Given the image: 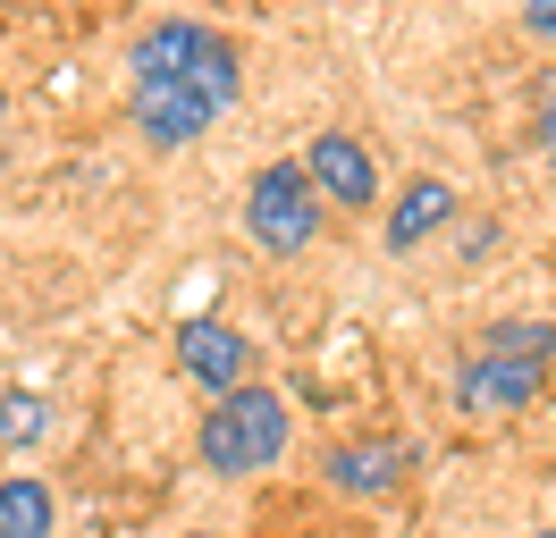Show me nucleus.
<instances>
[{
  "mask_svg": "<svg viewBox=\"0 0 556 538\" xmlns=\"http://www.w3.org/2000/svg\"><path fill=\"white\" fill-rule=\"evenodd\" d=\"M127 76H143V85H186L211 118H228L237 93H244V51H237V34L203 26V17H161V26L136 34Z\"/></svg>",
  "mask_w": 556,
  "mask_h": 538,
  "instance_id": "f257e3e1",
  "label": "nucleus"
},
{
  "mask_svg": "<svg viewBox=\"0 0 556 538\" xmlns=\"http://www.w3.org/2000/svg\"><path fill=\"white\" fill-rule=\"evenodd\" d=\"M287 437H295L287 396H278V387H237V396H219L203 412L194 446H203L211 479H253V471H270L278 454H287Z\"/></svg>",
  "mask_w": 556,
  "mask_h": 538,
  "instance_id": "f03ea898",
  "label": "nucleus"
},
{
  "mask_svg": "<svg viewBox=\"0 0 556 538\" xmlns=\"http://www.w3.org/2000/svg\"><path fill=\"white\" fill-rule=\"evenodd\" d=\"M320 228H329V210H320L313 177H304V161H262L253 177H244V235H253L270 261L313 253Z\"/></svg>",
  "mask_w": 556,
  "mask_h": 538,
  "instance_id": "7ed1b4c3",
  "label": "nucleus"
},
{
  "mask_svg": "<svg viewBox=\"0 0 556 538\" xmlns=\"http://www.w3.org/2000/svg\"><path fill=\"white\" fill-rule=\"evenodd\" d=\"M421 446L396 430H363V437H338L329 454H320V479H329V497H354V504H380L396 497L405 479H414Z\"/></svg>",
  "mask_w": 556,
  "mask_h": 538,
  "instance_id": "20e7f679",
  "label": "nucleus"
},
{
  "mask_svg": "<svg viewBox=\"0 0 556 538\" xmlns=\"http://www.w3.org/2000/svg\"><path fill=\"white\" fill-rule=\"evenodd\" d=\"M295 161H304V177H313L320 210H371V202H380V161H371V143H363V134L320 127Z\"/></svg>",
  "mask_w": 556,
  "mask_h": 538,
  "instance_id": "39448f33",
  "label": "nucleus"
},
{
  "mask_svg": "<svg viewBox=\"0 0 556 538\" xmlns=\"http://www.w3.org/2000/svg\"><path fill=\"white\" fill-rule=\"evenodd\" d=\"M548 396V370H522V362H489V354H464L455 362V412L464 421H515Z\"/></svg>",
  "mask_w": 556,
  "mask_h": 538,
  "instance_id": "423d86ee",
  "label": "nucleus"
},
{
  "mask_svg": "<svg viewBox=\"0 0 556 538\" xmlns=\"http://www.w3.org/2000/svg\"><path fill=\"white\" fill-rule=\"evenodd\" d=\"M177 370H186L211 404L237 396V387H253V336L228 329V320H186V329H177Z\"/></svg>",
  "mask_w": 556,
  "mask_h": 538,
  "instance_id": "0eeeda50",
  "label": "nucleus"
},
{
  "mask_svg": "<svg viewBox=\"0 0 556 538\" xmlns=\"http://www.w3.org/2000/svg\"><path fill=\"white\" fill-rule=\"evenodd\" d=\"M455 219H464V194H455L447 177H414V185L396 194V210H388L380 235H388V253H396V261H414L421 244H439Z\"/></svg>",
  "mask_w": 556,
  "mask_h": 538,
  "instance_id": "6e6552de",
  "label": "nucleus"
},
{
  "mask_svg": "<svg viewBox=\"0 0 556 538\" xmlns=\"http://www.w3.org/2000/svg\"><path fill=\"white\" fill-rule=\"evenodd\" d=\"M127 110H136L143 143H161V152H186L194 134H211V110L186 85H143V76H127Z\"/></svg>",
  "mask_w": 556,
  "mask_h": 538,
  "instance_id": "1a4fd4ad",
  "label": "nucleus"
},
{
  "mask_svg": "<svg viewBox=\"0 0 556 538\" xmlns=\"http://www.w3.org/2000/svg\"><path fill=\"white\" fill-rule=\"evenodd\" d=\"M472 354L522 362V370H556V320H489V329L472 336Z\"/></svg>",
  "mask_w": 556,
  "mask_h": 538,
  "instance_id": "9d476101",
  "label": "nucleus"
},
{
  "mask_svg": "<svg viewBox=\"0 0 556 538\" xmlns=\"http://www.w3.org/2000/svg\"><path fill=\"white\" fill-rule=\"evenodd\" d=\"M51 522H60L51 488L26 471H0V538H51Z\"/></svg>",
  "mask_w": 556,
  "mask_h": 538,
  "instance_id": "9b49d317",
  "label": "nucleus"
},
{
  "mask_svg": "<svg viewBox=\"0 0 556 538\" xmlns=\"http://www.w3.org/2000/svg\"><path fill=\"white\" fill-rule=\"evenodd\" d=\"M42 437H51V404H42L35 387H9V396H0V446L26 454V446H42Z\"/></svg>",
  "mask_w": 556,
  "mask_h": 538,
  "instance_id": "f8f14e48",
  "label": "nucleus"
},
{
  "mask_svg": "<svg viewBox=\"0 0 556 538\" xmlns=\"http://www.w3.org/2000/svg\"><path fill=\"white\" fill-rule=\"evenodd\" d=\"M540 161H548V177H556V67L540 76Z\"/></svg>",
  "mask_w": 556,
  "mask_h": 538,
  "instance_id": "ddd939ff",
  "label": "nucleus"
},
{
  "mask_svg": "<svg viewBox=\"0 0 556 538\" xmlns=\"http://www.w3.org/2000/svg\"><path fill=\"white\" fill-rule=\"evenodd\" d=\"M522 34H531V42H548V51H556V0H531V9H522Z\"/></svg>",
  "mask_w": 556,
  "mask_h": 538,
  "instance_id": "4468645a",
  "label": "nucleus"
},
{
  "mask_svg": "<svg viewBox=\"0 0 556 538\" xmlns=\"http://www.w3.org/2000/svg\"><path fill=\"white\" fill-rule=\"evenodd\" d=\"M0 110H9V85H0Z\"/></svg>",
  "mask_w": 556,
  "mask_h": 538,
  "instance_id": "2eb2a0df",
  "label": "nucleus"
},
{
  "mask_svg": "<svg viewBox=\"0 0 556 538\" xmlns=\"http://www.w3.org/2000/svg\"><path fill=\"white\" fill-rule=\"evenodd\" d=\"M186 538H211V530H186Z\"/></svg>",
  "mask_w": 556,
  "mask_h": 538,
  "instance_id": "dca6fc26",
  "label": "nucleus"
},
{
  "mask_svg": "<svg viewBox=\"0 0 556 538\" xmlns=\"http://www.w3.org/2000/svg\"><path fill=\"white\" fill-rule=\"evenodd\" d=\"M540 538H556V530H540Z\"/></svg>",
  "mask_w": 556,
  "mask_h": 538,
  "instance_id": "f3484780",
  "label": "nucleus"
}]
</instances>
